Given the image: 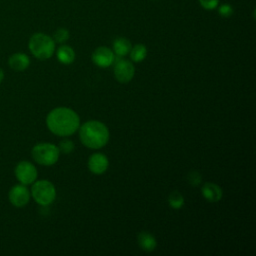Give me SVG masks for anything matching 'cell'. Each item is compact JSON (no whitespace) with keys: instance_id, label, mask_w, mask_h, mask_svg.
<instances>
[{"instance_id":"4fadbf2b","label":"cell","mask_w":256,"mask_h":256,"mask_svg":"<svg viewBox=\"0 0 256 256\" xmlns=\"http://www.w3.org/2000/svg\"><path fill=\"white\" fill-rule=\"evenodd\" d=\"M138 244L145 252H153L157 247L156 238L147 231H142L138 234Z\"/></svg>"},{"instance_id":"7a4b0ae2","label":"cell","mask_w":256,"mask_h":256,"mask_svg":"<svg viewBox=\"0 0 256 256\" xmlns=\"http://www.w3.org/2000/svg\"><path fill=\"white\" fill-rule=\"evenodd\" d=\"M79 138L81 143L90 149H101L109 141L110 133L107 126L96 120L85 122L79 127Z\"/></svg>"},{"instance_id":"7c38bea8","label":"cell","mask_w":256,"mask_h":256,"mask_svg":"<svg viewBox=\"0 0 256 256\" xmlns=\"http://www.w3.org/2000/svg\"><path fill=\"white\" fill-rule=\"evenodd\" d=\"M8 63L11 69L17 72H21L29 67L30 59L24 53H15L9 58Z\"/></svg>"},{"instance_id":"44dd1931","label":"cell","mask_w":256,"mask_h":256,"mask_svg":"<svg viewBox=\"0 0 256 256\" xmlns=\"http://www.w3.org/2000/svg\"><path fill=\"white\" fill-rule=\"evenodd\" d=\"M199 2L206 10H214L219 4V0H199Z\"/></svg>"},{"instance_id":"ba28073f","label":"cell","mask_w":256,"mask_h":256,"mask_svg":"<svg viewBox=\"0 0 256 256\" xmlns=\"http://www.w3.org/2000/svg\"><path fill=\"white\" fill-rule=\"evenodd\" d=\"M30 197L31 192L28 190L26 185L23 184L15 185L9 192V201L17 208L26 206L30 201Z\"/></svg>"},{"instance_id":"ac0fdd59","label":"cell","mask_w":256,"mask_h":256,"mask_svg":"<svg viewBox=\"0 0 256 256\" xmlns=\"http://www.w3.org/2000/svg\"><path fill=\"white\" fill-rule=\"evenodd\" d=\"M69 38H70V33L65 28H59L58 30L55 31L53 35V40L55 41V43H59V44L65 43L66 41H68Z\"/></svg>"},{"instance_id":"e0dca14e","label":"cell","mask_w":256,"mask_h":256,"mask_svg":"<svg viewBox=\"0 0 256 256\" xmlns=\"http://www.w3.org/2000/svg\"><path fill=\"white\" fill-rule=\"evenodd\" d=\"M168 202H169V205L171 206V208H173L175 210H179L184 205V197L182 196V194L180 192L173 191L170 193V195L168 197Z\"/></svg>"},{"instance_id":"d6986e66","label":"cell","mask_w":256,"mask_h":256,"mask_svg":"<svg viewBox=\"0 0 256 256\" xmlns=\"http://www.w3.org/2000/svg\"><path fill=\"white\" fill-rule=\"evenodd\" d=\"M59 151L60 153H64V154H70L74 151L75 149V145L73 143V141L71 140H68V139H64L63 141L60 142L59 146Z\"/></svg>"},{"instance_id":"52a82bcc","label":"cell","mask_w":256,"mask_h":256,"mask_svg":"<svg viewBox=\"0 0 256 256\" xmlns=\"http://www.w3.org/2000/svg\"><path fill=\"white\" fill-rule=\"evenodd\" d=\"M114 76L120 83H129L135 76V67L131 61L120 59L114 65Z\"/></svg>"},{"instance_id":"6da1fadb","label":"cell","mask_w":256,"mask_h":256,"mask_svg":"<svg viewBox=\"0 0 256 256\" xmlns=\"http://www.w3.org/2000/svg\"><path fill=\"white\" fill-rule=\"evenodd\" d=\"M46 125L53 134L66 137L74 134L79 129L80 117L70 108L58 107L49 112Z\"/></svg>"},{"instance_id":"5bb4252c","label":"cell","mask_w":256,"mask_h":256,"mask_svg":"<svg viewBox=\"0 0 256 256\" xmlns=\"http://www.w3.org/2000/svg\"><path fill=\"white\" fill-rule=\"evenodd\" d=\"M56 55H57L58 61L64 65L72 64L76 57L75 51L70 46H67V45H63L59 47L56 52Z\"/></svg>"},{"instance_id":"5b68a950","label":"cell","mask_w":256,"mask_h":256,"mask_svg":"<svg viewBox=\"0 0 256 256\" xmlns=\"http://www.w3.org/2000/svg\"><path fill=\"white\" fill-rule=\"evenodd\" d=\"M31 195L39 205L48 206L56 199V188L48 180L35 181L32 185Z\"/></svg>"},{"instance_id":"9a60e30c","label":"cell","mask_w":256,"mask_h":256,"mask_svg":"<svg viewBox=\"0 0 256 256\" xmlns=\"http://www.w3.org/2000/svg\"><path fill=\"white\" fill-rule=\"evenodd\" d=\"M132 48L131 42L123 37H119L113 42V52L118 57H124L129 54Z\"/></svg>"},{"instance_id":"9c48e42d","label":"cell","mask_w":256,"mask_h":256,"mask_svg":"<svg viewBox=\"0 0 256 256\" xmlns=\"http://www.w3.org/2000/svg\"><path fill=\"white\" fill-rule=\"evenodd\" d=\"M92 61L100 68H108L115 62V54L108 47H98L92 54Z\"/></svg>"},{"instance_id":"2e32d148","label":"cell","mask_w":256,"mask_h":256,"mask_svg":"<svg viewBox=\"0 0 256 256\" xmlns=\"http://www.w3.org/2000/svg\"><path fill=\"white\" fill-rule=\"evenodd\" d=\"M129 54L133 62L139 63L145 60V58L147 57V48L143 44H137L131 48Z\"/></svg>"},{"instance_id":"8992f818","label":"cell","mask_w":256,"mask_h":256,"mask_svg":"<svg viewBox=\"0 0 256 256\" xmlns=\"http://www.w3.org/2000/svg\"><path fill=\"white\" fill-rule=\"evenodd\" d=\"M15 175L17 180L23 185L33 184L38 176L36 167L28 161H21L15 168Z\"/></svg>"},{"instance_id":"7402d4cb","label":"cell","mask_w":256,"mask_h":256,"mask_svg":"<svg viewBox=\"0 0 256 256\" xmlns=\"http://www.w3.org/2000/svg\"><path fill=\"white\" fill-rule=\"evenodd\" d=\"M219 14L224 18H229L233 15V8L229 4H223L219 8Z\"/></svg>"},{"instance_id":"3957f363","label":"cell","mask_w":256,"mask_h":256,"mask_svg":"<svg viewBox=\"0 0 256 256\" xmlns=\"http://www.w3.org/2000/svg\"><path fill=\"white\" fill-rule=\"evenodd\" d=\"M29 49L37 59L47 60L55 53V41L44 33H36L29 40Z\"/></svg>"},{"instance_id":"603a6c76","label":"cell","mask_w":256,"mask_h":256,"mask_svg":"<svg viewBox=\"0 0 256 256\" xmlns=\"http://www.w3.org/2000/svg\"><path fill=\"white\" fill-rule=\"evenodd\" d=\"M3 79H4V72L2 69H0V83L3 81Z\"/></svg>"},{"instance_id":"277c9868","label":"cell","mask_w":256,"mask_h":256,"mask_svg":"<svg viewBox=\"0 0 256 256\" xmlns=\"http://www.w3.org/2000/svg\"><path fill=\"white\" fill-rule=\"evenodd\" d=\"M33 159L40 165L52 166L57 163L60 151L58 146L52 143H39L32 149Z\"/></svg>"},{"instance_id":"ffe728a7","label":"cell","mask_w":256,"mask_h":256,"mask_svg":"<svg viewBox=\"0 0 256 256\" xmlns=\"http://www.w3.org/2000/svg\"><path fill=\"white\" fill-rule=\"evenodd\" d=\"M188 182L191 186H194V187H197L199 186L201 183H202V177H201V174L197 171H192L188 174Z\"/></svg>"},{"instance_id":"30bf717a","label":"cell","mask_w":256,"mask_h":256,"mask_svg":"<svg viewBox=\"0 0 256 256\" xmlns=\"http://www.w3.org/2000/svg\"><path fill=\"white\" fill-rule=\"evenodd\" d=\"M109 167V160L106 155L102 153H94L88 159V169L95 175H101L107 171Z\"/></svg>"},{"instance_id":"8fae6325","label":"cell","mask_w":256,"mask_h":256,"mask_svg":"<svg viewBox=\"0 0 256 256\" xmlns=\"http://www.w3.org/2000/svg\"><path fill=\"white\" fill-rule=\"evenodd\" d=\"M203 197L210 203H217L223 197V191L220 186L215 183L207 182L202 186L201 189Z\"/></svg>"}]
</instances>
